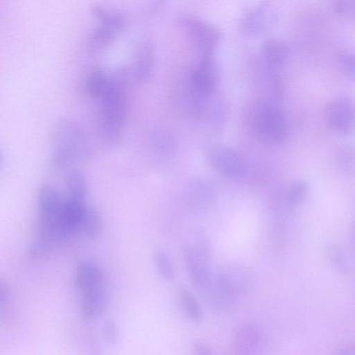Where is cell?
<instances>
[{
    "label": "cell",
    "instance_id": "obj_31",
    "mask_svg": "<svg viewBox=\"0 0 355 355\" xmlns=\"http://www.w3.org/2000/svg\"><path fill=\"white\" fill-rule=\"evenodd\" d=\"M6 296V289L3 284L0 282V303L2 302Z\"/></svg>",
    "mask_w": 355,
    "mask_h": 355
},
{
    "label": "cell",
    "instance_id": "obj_21",
    "mask_svg": "<svg viewBox=\"0 0 355 355\" xmlns=\"http://www.w3.org/2000/svg\"><path fill=\"white\" fill-rule=\"evenodd\" d=\"M108 75L101 69L95 68L88 74L85 89L88 95L96 99L107 80Z\"/></svg>",
    "mask_w": 355,
    "mask_h": 355
},
{
    "label": "cell",
    "instance_id": "obj_7",
    "mask_svg": "<svg viewBox=\"0 0 355 355\" xmlns=\"http://www.w3.org/2000/svg\"><path fill=\"white\" fill-rule=\"evenodd\" d=\"M182 28L189 36L201 55H213L219 44L221 33L213 24L193 15H184L180 18Z\"/></svg>",
    "mask_w": 355,
    "mask_h": 355
},
{
    "label": "cell",
    "instance_id": "obj_23",
    "mask_svg": "<svg viewBox=\"0 0 355 355\" xmlns=\"http://www.w3.org/2000/svg\"><path fill=\"white\" fill-rule=\"evenodd\" d=\"M155 268L159 276L166 280L171 281L175 277V268L171 256L164 250H158L154 255Z\"/></svg>",
    "mask_w": 355,
    "mask_h": 355
},
{
    "label": "cell",
    "instance_id": "obj_27",
    "mask_svg": "<svg viewBox=\"0 0 355 355\" xmlns=\"http://www.w3.org/2000/svg\"><path fill=\"white\" fill-rule=\"evenodd\" d=\"M340 63L345 73L350 78L354 76V56L350 51H344L340 55Z\"/></svg>",
    "mask_w": 355,
    "mask_h": 355
},
{
    "label": "cell",
    "instance_id": "obj_2",
    "mask_svg": "<svg viewBox=\"0 0 355 355\" xmlns=\"http://www.w3.org/2000/svg\"><path fill=\"white\" fill-rule=\"evenodd\" d=\"M37 204V232L31 247L32 253L36 254L47 251L55 242L65 238L63 228L65 200L53 188L44 185L38 192Z\"/></svg>",
    "mask_w": 355,
    "mask_h": 355
},
{
    "label": "cell",
    "instance_id": "obj_19",
    "mask_svg": "<svg viewBox=\"0 0 355 355\" xmlns=\"http://www.w3.org/2000/svg\"><path fill=\"white\" fill-rule=\"evenodd\" d=\"M178 295L182 306L188 318L195 323L200 322L202 320L203 313L196 297L184 288H180Z\"/></svg>",
    "mask_w": 355,
    "mask_h": 355
},
{
    "label": "cell",
    "instance_id": "obj_9",
    "mask_svg": "<svg viewBox=\"0 0 355 355\" xmlns=\"http://www.w3.org/2000/svg\"><path fill=\"white\" fill-rule=\"evenodd\" d=\"M277 20L276 10L271 5L262 3L244 13L241 19V26L246 34L258 36L271 30Z\"/></svg>",
    "mask_w": 355,
    "mask_h": 355
},
{
    "label": "cell",
    "instance_id": "obj_8",
    "mask_svg": "<svg viewBox=\"0 0 355 355\" xmlns=\"http://www.w3.org/2000/svg\"><path fill=\"white\" fill-rule=\"evenodd\" d=\"M265 337L261 328L252 322L239 325L233 337V355H262Z\"/></svg>",
    "mask_w": 355,
    "mask_h": 355
},
{
    "label": "cell",
    "instance_id": "obj_6",
    "mask_svg": "<svg viewBox=\"0 0 355 355\" xmlns=\"http://www.w3.org/2000/svg\"><path fill=\"white\" fill-rule=\"evenodd\" d=\"M205 155L209 165L224 177L238 179L246 172V163L243 157L230 146L212 144L207 148Z\"/></svg>",
    "mask_w": 355,
    "mask_h": 355
},
{
    "label": "cell",
    "instance_id": "obj_15",
    "mask_svg": "<svg viewBox=\"0 0 355 355\" xmlns=\"http://www.w3.org/2000/svg\"><path fill=\"white\" fill-rule=\"evenodd\" d=\"M214 185L205 179H196L187 189V198L189 203L198 209L209 207L214 202L216 191Z\"/></svg>",
    "mask_w": 355,
    "mask_h": 355
},
{
    "label": "cell",
    "instance_id": "obj_12",
    "mask_svg": "<svg viewBox=\"0 0 355 355\" xmlns=\"http://www.w3.org/2000/svg\"><path fill=\"white\" fill-rule=\"evenodd\" d=\"M107 302L105 286L82 293L80 302V313L86 320H96L105 312Z\"/></svg>",
    "mask_w": 355,
    "mask_h": 355
},
{
    "label": "cell",
    "instance_id": "obj_24",
    "mask_svg": "<svg viewBox=\"0 0 355 355\" xmlns=\"http://www.w3.org/2000/svg\"><path fill=\"white\" fill-rule=\"evenodd\" d=\"M327 254L333 267L343 274H347L349 266L343 249L336 244H330L327 248Z\"/></svg>",
    "mask_w": 355,
    "mask_h": 355
},
{
    "label": "cell",
    "instance_id": "obj_28",
    "mask_svg": "<svg viewBox=\"0 0 355 355\" xmlns=\"http://www.w3.org/2000/svg\"><path fill=\"white\" fill-rule=\"evenodd\" d=\"M103 336L105 340L110 344L114 343L118 338V327L112 320L107 321L103 325Z\"/></svg>",
    "mask_w": 355,
    "mask_h": 355
},
{
    "label": "cell",
    "instance_id": "obj_32",
    "mask_svg": "<svg viewBox=\"0 0 355 355\" xmlns=\"http://www.w3.org/2000/svg\"><path fill=\"white\" fill-rule=\"evenodd\" d=\"M1 162H2V154H1V152L0 150V165L1 164Z\"/></svg>",
    "mask_w": 355,
    "mask_h": 355
},
{
    "label": "cell",
    "instance_id": "obj_29",
    "mask_svg": "<svg viewBox=\"0 0 355 355\" xmlns=\"http://www.w3.org/2000/svg\"><path fill=\"white\" fill-rule=\"evenodd\" d=\"M194 352L196 355H211L209 348L201 341L194 343Z\"/></svg>",
    "mask_w": 355,
    "mask_h": 355
},
{
    "label": "cell",
    "instance_id": "obj_16",
    "mask_svg": "<svg viewBox=\"0 0 355 355\" xmlns=\"http://www.w3.org/2000/svg\"><path fill=\"white\" fill-rule=\"evenodd\" d=\"M92 15L96 19L97 25L110 28L118 34L123 31L125 26L123 17L114 10L96 6L92 8Z\"/></svg>",
    "mask_w": 355,
    "mask_h": 355
},
{
    "label": "cell",
    "instance_id": "obj_4",
    "mask_svg": "<svg viewBox=\"0 0 355 355\" xmlns=\"http://www.w3.org/2000/svg\"><path fill=\"white\" fill-rule=\"evenodd\" d=\"M250 277L241 266L230 265L215 272L214 283L207 303L216 311L228 313L234 311L248 291Z\"/></svg>",
    "mask_w": 355,
    "mask_h": 355
},
{
    "label": "cell",
    "instance_id": "obj_26",
    "mask_svg": "<svg viewBox=\"0 0 355 355\" xmlns=\"http://www.w3.org/2000/svg\"><path fill=\"white\" fill-rule=\"evenodd\" d=\"M332 8L339 15L353 17L355 12V1L337 0L334 1Z\"/></svg>",
    "mask_w": 355,
    "mask_h": 355
},
{
    "label": "cell",
    "instance_id": "obj_22",
    "mask_svg": "<svg viewBox=\"0 0 355 355\" xmlns=\"http://www.w3.org/2000/svg\"><path fill=\"white\" fill-rule=\"evenodd\" d=\"M309 184L304 180H297L291 184L286 193V201L291 207H297L306 198Z\"/></svg>",
    "mask_w": 355,
    "mask_h": 355
},
{
    "label": "cell",
    "instance_id": "obj_3",
    "mask_svg": "<svg viewBox=\"0 0 355 355\" xmlns=\"http://www.w3.org/2000/svg\"><path fill=\"white\" fill-rule=\"evenodd\" d=\"M51 150L53 163L60 168L87 159L90 146L84 130L75 121L61 119L53 127Z\"/></svg>",
    "mask_w": 355,
    "mask_h": 355
},
{
    "label": "cell",
    "instance_id": "obj_17",
    "mask_svg": "<svg viewBox=\"0 0 355 355\" xmlns=\"http://www.w3.org/2000/svg\"><path fill=\"white\" fill-rule=\"evenodd\" d=\"M191 250L200 257L211 261L212 245L207 232L201 227H196L186 241Z\"/></svg>",
    "mask_w": 355,
    "mask_h": 355
},
{
    "label": "cell",
    "instance_id": "obj_20",
    "mask_svg": "<svg viewBox=\"0 0 355 355\" xmlns=\"http://www.w3.org/2000/svg\"><path fill=\"white\" fill-rule=\"evenodd\" d=\"M102 220L100 214L94 209H87L83 219L80 230L89 239L94 241L101 234Z\"/></svg>",
    "mask_w": 355,
    "mask_h": 355
},
{
    "label": "cell",
    "instance_id": "obj_10",
    "mask_svg": "<svg viewBox=\"0 0 355 355\" xmlns=\"http://www.w3.org/2000/svg\"><path fill=\"white\" fill-rule=\"evenodd\" d=\"M326 117L330 125L342 134H349L354 128V109L352 100L339 96L327 105Z\"/></svg>",
    "mask_w": 355,
    "mask_h": 355
},
{
    "label": "cell",
    "instance_id": "obj_14",
    "mask_svg": "<svg viewBox=\"0 0 355 355\" xmlns=\"http://www.w3.org/2000/svg\"><path fill=\"white\" fill-rule=\"evenodd\" d=\"M75 284L81 293L105 286L101 268L89 260L80 262L76 270Z\"/></svg>",
    "mask_w": 355,
    "mask_h": 355
},
{
    "label": "cell",
    "instance_id": "obj_11",
    "mask_svg": "<svg viewBox=\"0 0 355 355\" xmlns=\"http://www.w3.org/2000/svg\"><path fill=\"white\" fill-rule=\"evenodd\" d=\"M155 62V51L152 43L146 40L139 41L134 49L132 63L128 67L130 79L137 83L145 82L150 76Z\"/></svg>",
    "mask_w": 355,
    "mask_h": 355
},
{
    "label": "cell",
    "instance_id": "obj_25",
    "mask_svg": "<svg viewBox=\"0 0 355 355\" xmlns=\"http://www.w3.org/2000/svg\"><path fill=\"white\" fill-rule=\"evenodd\" d=\"M117 35L111 29L97 25L92 33V44L97 49H105L113 42Z\"/></svg>",
    "mask_w": 355,
    "mask_h": 355
},
{
    "label": "cell",
    "instance_id": "obj_5",
    "mask_svg": "<svg viewBox=\"0 0 355 355\" xmlns=\"http://www.w3.org/2000/svg\"><path fill=\"white\" fill-rule=\"evenodd\" d=\"M250 123L254 135L262 141L278 144L289 134V122L284 110L266 98L257 99L250 112Z\"/></svg>",
    "mask_w": 355,
    "mask_h": 355
},
{
    "label": "cell",
    "instance_id": "obj_13",
    "mask_svg": "<svg viewBox=\"0 0 355 355\" xmlns=\"http://www.w3.org/2000/svg\"><path fill=\"white\" fill-rule=\"evenodd\" d=\"M289 53L288 45L282 40L268 38L260 46L261 59L270 71L280 69L286 62Z\"/></svg>",
    "mask_w": 355,
    "mask_h": 355
},
{
    "label": "cell",
    "instance_id": "obj_1",
    "mask_svg": "<svg viewBox=\"0 0 355 355\" xmlns=\"http://www.w3.org/2000/svg\"><path fill=\"white\" fill-rule=\"evenodd\" d=\"M130 80L127 67H119L108 75L106 83L96 98L98 101V125L104 141L118 144L126 119L124 89Z\"/></svg>",
    "mask_w": 355,
    "mask_h": 355
},
{
    "label": "cell",
    "instance_id": "obj_18",
    "mask_svg": "<svg viewBox=\"0 0 355 355\" xmlns=\"http://www.w3.org/2000/svg\"><path fill=\"white\" fill-rule=\"evenodd\" d=\"M68 199L75 201L85 202L87 191L86 178L78 170H71L66 179Z\"/></svg>",
    "mask_w": 355,
    "mask_h": 355
},
{
    "label": "cell",
    "instance_id": "obj_30",
    "mask_svg": "<svg viewBox=\"0 0 355 355\" xmlns=\"http://www.w3.org/2000/svg\"><path fill=\"white\" fill-rule=\"evenodd\" d=\"M335 355H355L354 348L349 346L340 349Z\"/></svg>",
    "mask_w": 355,
    "mask_h": 355
}]
</instances>
